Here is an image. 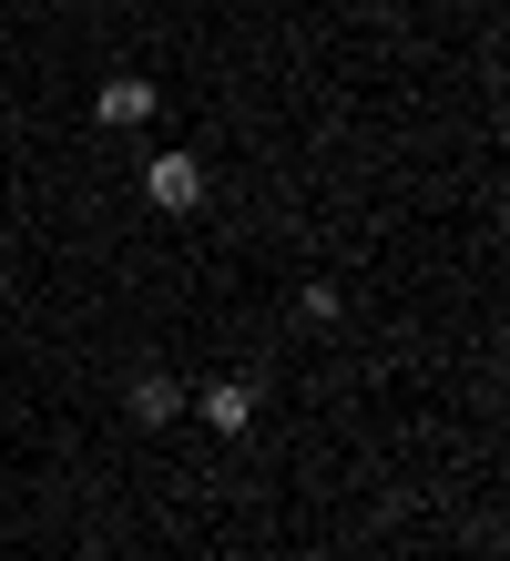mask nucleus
<instances>
[{
	"label": "nucleus",
	"mask_w": 510,
	"mask_h": 561,
	"mask_svg": "<svg viewBox=\"0 0 510 561\" xmlns=\"http://www.w3.org/2000/svg\"><path fill=\"white\" fill-rule=\"evenodd\" d=\"M144 194H154L163 215H194V205H204V163H194V153H154V163H144Z\"/></svg>",
	"instance_id": "obj_1"
},
{
	"label": "nucleus",
	"mask_w": 510,
	"mask_h": 561,
	"mask_svg": "<svg viewBox=\"0 0 510 561\" xmlns=\"http://www.w3.org/2000/svg\"><path fill=\"white\" fill-rule=\"evenodd\" d=\"M194 409H204V428H225V439H235V428L256 419V388H246V378H215V388H204Z\"/></svg>",
	"instance_id": "obj_2"
},
{
	"label": "nucleus",
	"mask_w": 510,
	"mask_h": 561,
	"mask_svg": "<svg viewBox=\"0 0 510 561\" xmlns=\"http://www.w3.org/2000/svg\"><path fill=\"white\" fill-rule=\"evenodd\" d=\"M123 409H133V419H144V428H163V419H174V409H184V388H174V378H163V368H144V378H133V399H123Z\"/></svg>",
	"instance_id": "obj_3"
},
{
	"label": "nucleus",
	"mask_w": 510,
	"mask_h": 561,
	"mask_svg": "<svg viewBox=\"0 0 510 561\" xmlns=\"http://www.w3.org/2000/svg\"><path fill=\"white\" fill-rule=\"evenodd\" d=\"M92 113H102V123H144V113H154V82H102Z\"/></svg>",
	"instance_id": "obj_4"
}]
</instances>
